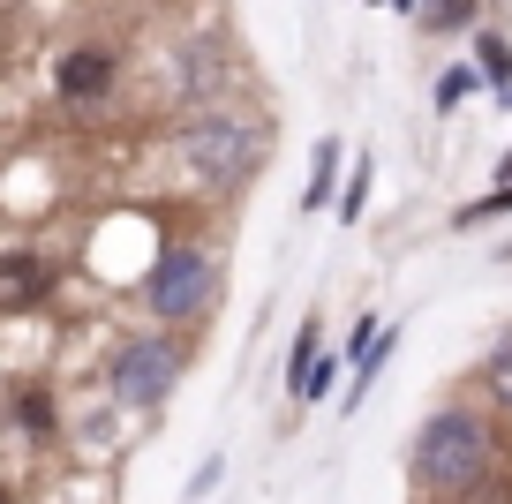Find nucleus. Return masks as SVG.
Here are the masks:
<instances>
[{"label":"nucleus","mask_w":512,"mask_h":504,"mask_svg":"<svg viewBox=\"0 0 512 504\" xmlns=\"http://www.w3.org/2000/svg\"><path fill=\"white\" fill-rule=\"evenodd\" d=\"M490 467V422L475 407H437L415 437V482L422 489H475Z\"/></svg>","instance_id":"nucleus-1"},{"label":"nucleus","mask_w":512,"mask_h":504,"mask_svg":"<svg viewBox=\"0 0 512 504\" xmlns=\"http://www.w3.org/2000/svg\"><path fill=\"white\" fill-rule=\"evenodd\" d=\"M181 158H189L204 181H219V189H241V181L256 174V158H264V136H256L249 113L204 106L189 128H181Z\"/></svg>","instance_id":"nucleus-2"},{"label":"nucleus","mask_w":512,"mask_h":504,"mask_svg":"<svg viewBox=\"0 0 512 504\" xmlns=\"http://www.w3.org/2000/svg\"><path fill=\"white\" fill-rule=\"evenodd\" d=\"M144 301H151L159 324H189L211 301V256L204 249H159V264H151V279H144Z\"/></svg>","instance_id":"nucleus-3"},{"label":"nucleus","mask_w":512,"mask_h":504,"mask_svg":"<svg viewBox=\"0 0 512 504\" xmlns=\"http://www.w3.org/2000/svg\"><path fill=\"white\" fill-rule=\"evenodd\" d=\"M174 377H181L174 339H128V347L113 354V399H121V407H159V399L174 392Z\"/></svg>","instance_id":"nucleus-4"},{"label":"nucleus","mask_w":512,"mask_h":504,"mask_svg":"<svg viewBox=\"0 0 512 504\" xmlns=\"http://www.w3.org/2000/svg\"><path fill=\"white\" fill-rule=\"evenodd\" d=\"M53 91H61L76 113L106 106V98H113V53L106 46H68L61 61H53Z\"/></svg>","instance_id":"nucleus-5"},{"label":"nucleus","mask_w":512,"mask_h":504,"mask_svg":"<svg viewBox=\"0 0 512 504\" xmlns=\"http://www.w3.org/2000/svg\"><path fill=\"white\" fill-rule=\"evenodd\" d=\"M46 294H53V264L46 256H31V249L0 256V309H31V301H46Z\"/></svg>","instance_id":"nucleus-6"},{"label":"nucleus","mask_w":512,"mask_h":504,"mask_svg":"<svg viewBox=\"0 0 512 504\" xmlns=\"http://www.w3.org/2000/svg\"><path fill=\"white\" fill-rule=\"evenodd\" d=\"M482 392L512 414V339H497V347H490V362H482Z\"/></svg>","instance_id":"nucleus-7"},{"label":"nucleus","mask_w":512,"mask_h":504,"mask_svg":"<svg viewBox=\"0 0 512 504\" xmlns=\"http://www.w3.org/2000/svg\"><path fill=\"white\" fill-rule=\"evenodd\" d=\"M475 53H482V76H490V83H497V91H505V106H512V46H505V38H497V31H490V38H482V46H475Z\"/></svg>","instance_id":"nucleus-8"},{"label":"nucleus","mask_w":512,"mask_h":504,"mask_svg":"<svg viewBox=\"0 0 512 504\" xmlns=\"http://www.w3.org/2000/svg\"><path fill=\"white\" fill-rule=\"evenodd\" d=\"M475 68H445V76H437V106H460V98H475Z\"/></svg>","instance_id":"nucleus-9"},{"label":"nucleus","mask_w":512,"mask_h":504,"mask_svg":"<svg viewBox=\"0 0 512 504\" xmlns=\"http://www.w3.org/2000/svg\"><path fill=\"white\" fill-rule=\"evenodd\" d=\"M16 422L46 437V429H53V399H46V392H23V399H16Z\"/></svg>","instance_id":"nucleus-10"},{"label":"nucleus","mask_w":512,"mask_h":504,"mask_svg":"<svg viewBox=\"0 0 512 504\" xmlns=\"http://www.w3.org/2000/svg\"><path fill=\"white\" fill-rule=\"evenodd\" d=\"M332 166H339V143H317V174H309V211L324 204V189H332Z\"/></svg>","instance_id":"nucleus-11"},{"label":"nucleus","mask_w":512,"mask_h":504,"mask_svg":"<svg viewBox=\"0 0 512 504\" xmlns=\"http://www.w3.org/2000/svg\"><path fill=\"white\" fill-rule=\"evenodd\" d=\"M415 23H430V31H460V23H475V8H407Z\"/></svg>","instance_id":"nucleus-12"},{"label":"nucleus","mask_w":512,"mask_h":504,"mask_svg":"<svg viewBox=\"0 0 512 504\" xmlns=\"http://www.w3.org/2000/svg\"><path fill=\"white\" fill-rule=\"evenodd\" d=\"M497 174H505V189H512V158H505V166H497Z\"/></svg>","instance_id":"nucleus-13"},{"label":"nucleus","mask_w":512,"mask_h":504,"mask_svg":"<svg viewBox=\"0 0 512 504\" xmlns=\"http://www.w3.org/2000/svg\"><path fill=\"white\" fill-rule=\"evenodd\" d=\"M0 504H8V482H0Z\"/></svg>","instance_id":"nucleus-14"}]
</instances>
